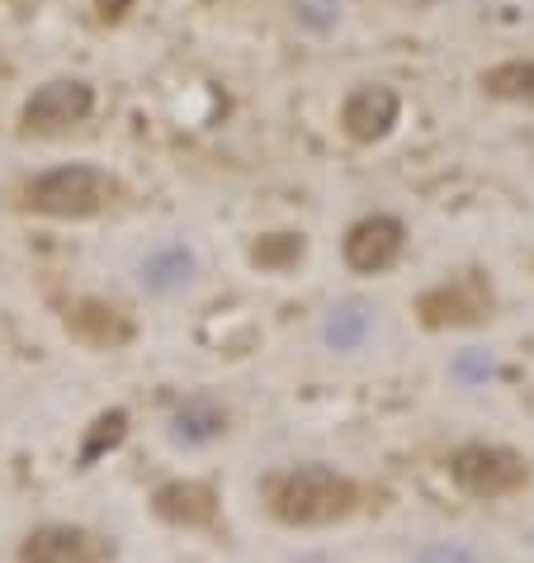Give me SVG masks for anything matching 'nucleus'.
I'll list each match as a JSON object with an SVG mask.
<instances>
[{"label": "nucleus", "mask_w": 534, "mask_h": 563, "mask_svg": "<svg viewBox=\"0 0 534 563\" xmlns=\"http://www.w3.org/2000/svg\"><path fill=\"white\" fill-rule=\"evenodd\" d=\"M265 497H270V511L289 526H332L355 511L359 493L336 468L303 464V468H289V474H275L265 483Z\"/></svg>", "instance_id": "f257e3e1"}, {"label": "nucleus", "mask_w": 534, "mask_h": 563, "mask_svg": "<svg viewBox=\"0 0 534 563\" xmlns=\"http://www.w3.org/2000/svg\"><path fill=\"white\" fill-rule=\"evenodd\" d=\"M119 199V180L100 166H57L24 190V209L43 218H90Z\"/></svg>", "instance_id": "f03ea898"}, {"label": "nucleus", "mask_w": 534, "mask_h": 563, "mask_svg": "<svg viewBox=\"0 0 534 563\" xmlns=\"http://www.w3.org/2000/svg\"><path fill=\"white\" fill-rule=\"evenodd\" d=\"M454 483L474 497H501V493L525 488L530 464L507 445H468L454 455Z\"/></svg>", "instance_id": "7ed1b4c3"}, {"label": "nucleus", "mask_w": 534, "mask_h": 563, "mask_svg": "<svg viewBox=\"0 0 534 563\" xmlns=\"http://www.w3.org/2000/svg\"><path fill=\"white\" fill-rule=\"evenodd\" d=\"M416 312H421V322L426 327H474L482 318H492V285L478 275V271H468L459 279H449V285H435L426 289L416 299Z\"/></svg>", "instance_id": "20e7f679"}, {"label": "nucleus", "mask_w": 534, "mask_h": 563, "mask_svg": "<svg viewBox=\"0 0 534 563\" xmlns=\"http://www.w3.org/2000/svg\"><path fill=\"white\" fill-rule=\"evenodd\" d=\"M90 109H96V90H90L86 81H48L29 96L24 114H20V129L38 133V137L67 133V129H76V123L90 119Z\"/></svg>", "instance_id": "39448f33"}, {"label": "nucleus", "mask_w": 534, "mask_h": 563, "mask_svg": "<svg viewBox=\"0 0 534 563\" xmlns=\"http://www.w3.org/2000/svg\"><path fill=\"white\" fill-rule=\"evenodd\" d=\"M114 540L86 526H38L20 544V563H109Z\"/></svg>", "instance_id": "423d86ee"}, {"label": "nucleus", "mask_w": 534, "mask_h": 563, "mask_svg": "<svg viewBox=\"0 0 534 563\" xmlns=\"http://www.w3.org/2000/svg\"><path fill=\"white\" fill-rule=\"evenodd\" d=\"M402 242H407V228L392 213L359 218V223L345 232V265L359 275H379L402 256Z\"/></svg>", "instance_id": "0eeeda50"}, {"label": "nucleus", "mask_w": 534, "mask_h": 563, "mask_svg": "<svg viewBox=\"0 0 534 563\" xmlns=\"http://www.w3.org/2000/svg\"><path fill=\"white\" fill-rule=\"evenodd\" d=\"M402 114V100L392 86H355L341 104V129L355 137V143H379L392 133V123Z\"/></svg>", "instance_id": "6e6552de"}, {"label": "nucleus", "mask_w": 534, "mask_h": 563, "mask_svg": "<svg viewBox=\"0 0 534 563\" xmlns=\"http://www.w3.org/2000/svg\"><path fill=\"white\" fill-rule=\"evenodd\" d=\"M67 332L76 341H86V346H96V351H119V346H129V341L137 336V327H133L129 312H119L114 303L81 299V303L67 308Z\"/></svg>", "instance_id": "1a4fd4ad"}, {"label": "nucleus", "mask_w": 534, "mask_h": 563, "mask_svg": "<svg viewBox=\"0 0 534 563\" xmlns=\"http://www.w3.org/2000/svg\"><path fill=\"white\" fill-rule=\"evenodd\" d=\"M152 511L170 526H213L218 521V493L209 483L176 478V483H162V488H156Z\"/></svg>", "instance_id": "9d476101"}, {"label": "nucleus", "mask_w": 534, "mask_h": 563, "mask_svg": "<svg viewBox=\"0 0 534 563\" xmlns=\"http://www.w3.org/2000/svg\"><path fill=\"white\" fill-rule=\"evenodd\" d=\"M482 90L497 100L534 104V62H501V67L482 71Z\"/></svg>", "instance_id": "9b49d317"}, {"label": "nucleus", "mask_w": 534, "mask_h": 563, "mask_svg": "<svg viewBox=\"0 0 534 563\" xmlns=\"http://www.w3.org/2000/svg\"><path fill=\"white\" fill-rule=\"evenodd\" d=\"M190 275H194V256L180 252V246H166V252L147 256V265H143V285L156 289V294L185 289V285H190Z\"/></svg>", "instance_id": "f8f14e48"}, {"label": "nucleus", "mask_w": 534, "mask_h": 563, "mask_svg": "<svg viewBox=\"0 0 534 563\" xmlns=\"http://www.w3.org/2000/svg\"><path fill=\"white\" fill-rule=\"evenodd\" d=\"M123 435H129V412H123V408L100 412V417H96V427H90V435H86V445H81V468L96 464L104 450H114Z\"/></svg>", "instance_id": "ddd939ff"}, {"label": "nucleus", "mask_w": 534, "mask_h": 563, "mask_svg": "<svg viewBox=\"0 0 534 563\" xmlns=\"http://www.w3.org/2000/svg\"><path fill=\"white\" fill-rule=\"evenodd\" d=\"M251 261L260 271H289V265L303 261V238L298 232H270V238H260L251 246Z\"/></svg>", "instance_id": "4468645a"}, {"label": "nucleus", "mask_w": 534, "mask_h": 563, "mask_svg": "<svg viewBox=\"0 0 534 563\" xmlns=\"http://www.w3.org/2000/svg\"><path fill=\"white\" fill-rule=\"evenodd\" d=\"M223 427H227V417L218 408H185L176 417V435H180V441H209V435H218Z\"/></svg>", "instance_id": "2eb2a0df"}, {"label": "nucleus", "mask_w": 534, "mask_h": 563, "mask_svg": "<svg viewBox=\"0 0 534 563\" xmlns=\"http://www.w3.org/2000/svg\"><path fill=\"white\" fill-rule=\"evenodd\" d=\"M359 336H365V312L359 308H341L336 318L326 322V341H332L336 351H351Z\"/></svg>", "instance_id": "dca6fc26"}, {"label": "nucleus", "mask_w": 534, "mask_h": 563, "mask_svg": "<svg viewBox=\"0 0 534 563\" xmlns=\"http://www.w3.org/2000/svg\"><path fill=\"white\" fill-rule=\"evenodd\" d=\"M416 563H474V554L459 550V544H435V550H426Z\"/></svg>", "instance_id": "f3484780"}, {"label": "nucleus", "mask_w": 534, "mask_h": 563, "mask_svg": "<svg viewBox=\"0 0 534 563\" xmlns=\"http://www.w3.org/2000/svg\"><path fill=\"white\" fill-rule=\"evenodd\" d=\"M96 10H100V20L114 24V20H123V14L133 10V0H96Z\"/></svg>", "instance_id": "a211bd4d"}]
</instances>
